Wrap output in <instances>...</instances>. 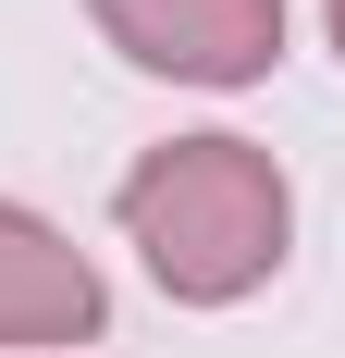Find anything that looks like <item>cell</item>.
Listing matches in <instances>:
<instances>
[{
	"instance_id": "1",
	"label": "cell",
	"mask_w": 345,
	"mask_h": 358,
	"mask_svg": "<svg viewBox=\"0 0 345 358\" xmlns=\"http://www.w3.org/2000/svg\"><path fill=\"white\" fill-rule=\"evenodd\" d=\"M284 235H296V198H284L272 148H247V136H172L124 173V248L185 309L259 296L284 272Z\"/></svg>"
},
{
	"instance_id": "2",
	"label": "cell",
	"mask_w": 345,
	"mask_h": 358,
	"mask_svg": "<svg viewBox=\"0 0 345 358\" xmlns=\"http://www.w3.org/2000/svg\"><path fill=\"white\" fill-rule=\"evenodd\" d=\"M87 13L124 62L172 74V87H247L284 50V0H87Z\"/></svg>"
},
{
	"instance_id": "3",
	"label": "cell",
	"mask_w": 345,
	"mask_h": 358,
	"mask_svg": "<svg viewBox=\"0 0 345 358\" xmlns=\"http://www.w3.org/2000/svg\"><path fill=\"white\" fill-rule=\"evenodd\" d=\"M99 334V272L62 222L0 198V346H87Z\"/></svg>"
},
{
	"instance_id": "4",
	"label": "cell",
	"mask_w": 345,
	"mask_h": 358,
	"mask_svg": "<svg viewBox=\"0 0 345 358\" xmlns=\"http://www.w3.org/2000/svg\"><path fill=\"white\" fill-rule=\"evenodd\" d=\"M321 13H333V50H345V0H321Z\"/></svg>"
}]
</instances>
